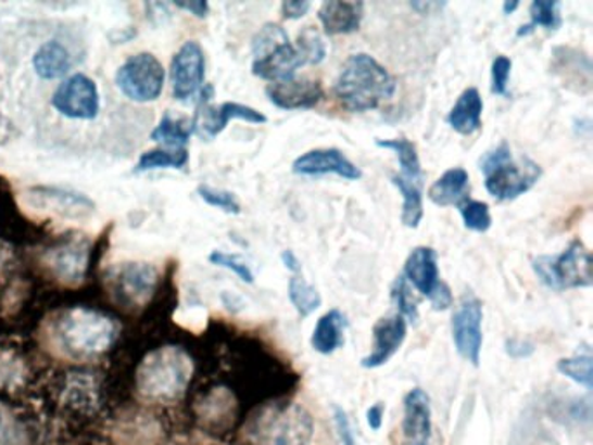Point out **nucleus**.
I'll return each instance as SVG.
<instances>
[{
	"label": "nucleus",
	"mask_w": 593,
	"mask_h": 445,
	"mask_svg": "<svg viewBox=\"0 0 593 445\" xmlns=\"http://www.w3.org/2000/svg\"><path fill=\"white\" fill-rule=\"evenodd\" d=\"M398 91V80L371 54L357 53L346 58L341 65L335 97L352 114H364L392 100Z\"/></svg>",
	"instance_id": "f257e3e1"
},
{
	"label": "nucleus",
	"mask_w": 593,
	"mask_h": 445,
	"mask_svg": "<svg viewBox=\"0 0 593 445\" xmlns=\"http://www.w3.org/2000/svg\"><path fill=\"white\" fill-rule=\"evenodd\" d=\"M485 190L500 202H512L528 193L540 181L543 170L528 157L515 158L506 141L484 153L479 162Z\"/></svg>",
	"instance_id": "f03ea898"
},
{
	"label": "nucleus",
	"mask_w": 593,
	"mask_h": 445,
	"mask_svg": "<svg viewBox=\"0 0 593 445\" xmlns=\"http://www.w3.org/2000/svg\"><path fill=\"white\" fill-rule=\"evenodd\" d=\"M56 336L58 345L72 357H94L114 345L117 326L106 315L75 308L58 320Z\"/></svg>",
	"instance_id": "7ed1b4c3"
},
{
	"label": "nucleus",
	"mask_w": 593,
	"mask_h": 445,
	"mask_svg": "<svg viewBox=\"0 0 593 445\" xmlns=\"http://www.w3.org/2000/svg\"><path fill=\"white\" fill-rule=\"evenodd\" d=\"M192 378V360L175 346L153 352L138 371V389L152 400H175Z\"/></svg>",
	"instance_id": "20e7f679"
},
{
	"label": "nucleus",
	"mask_w": 593,
	"mask_h": 445,
	"mask_svg": "<svg viewBox=\"0 0 593 445\" xmlns=\"http://www.w3.org/2000/svg\"><path fill=\"white\" fill-rule=\"evenodd\" d=\"M253 74L270 84L296 79L298 68L306 65L288 31L277 23L260 28L253 39Z\"/></svg>",
	"instance_id": "39448f33"
},
{
	"label": "nucleus",
	"mask_w": 593,
	"mask_h": 445,
	"mask_svg": "<svg viewBox=\"0 0 593 445\" xmlns=\"http://www.w3.org/2000/svg\"><path fill=\"white\" fill-rule=\"evenodd\" d=\"M314 436V418L300 404L266 407L249 428L253 445H308Z\"/></svg>",
	"instance_id": "423d86ee"
},
{
	"label": "nucleus",
	"mask_w": 593,
	"mask_h": 445,
	"mask_svg": "<svg viewBox=\"0 0 593 445\" xmlns=\"http://www.w3.org/2000/svg\"><path fill=\"white\" fill-rule=\"evenodd\" d=\"M532 270L545 288L563 293L567 289L592 288V254L583 242L572 241L555 256H538Z\"/></svg>",
	"instance_id": "0eeeda50"
},
{
	"label": "nucleus",
	"mask_w": 593,
	"mask_h": 445,
	"mask_svg": "<svg viewBox=\"0 0 593 445\" xmlns=\"http://www.w3.org/2000/svg\"><path fill=\"white\" fill-rule=\"evenodd\" d=\"M166 82V71L150 53L135 54L121 65L115 84L127 100L150 103L157 100Z\"/></svg>",
	"instance_id": "6e6552de"
},
{
	"label": "nucleus",
	"mask_w": 593,
	"mask_h": 445,
	"mask_svg": "<svg viewBox=\"0 0 593 445\" xmlns=\"http://www.w3.org/2000/svg\"><path fill=\"white\" fill-rule=\"evenodd\" d=\"M482 320H484L482 302L476 294H463L453 314L451 331H453L454 346L459 357L476 367H479L482 345H484Z\"/></svg>",
	"instance_id": "1a4fd4ad"
},
{
	"label": "nucleus",
	"mask_w": 593,
	"mask_h": 445,
	"mask_svg": "<svg viewBox=\"0 0 593 445\" xmlns=\"http://www.w3.org/2000/svg\"><path fill=\"white\" fill-rule=\"evenodd\" d=\"M213 86H205L199 92L201 97V106L199 112L193 118V126H195V132L204 136L207 140H213L219 132L225 131V127L228 126L230 120H245L249 124H265L268 118L263 115L262 112H257L253 106L240 105V103H223L219 106H211L210 100L213 98Z\"/></svg>",
	"instance_id": "9d476101"
},
{
	"label": "nucleus",
	"mask_w": 593,
	"mask_h": 445,
	"mask_svg": "<svg viewBox=\"0 0 593 445\" xmlns=\"http://www.w3.org/2000/svg\"><path fill=\"white\" fill-rule=\"evenodd\" d=\"M53 106L63 117L92 120L100 114V92L91 77L75 74L63 80L53 94Z\"/></svg>",
	"instance_id": "9b49d317"
},
{
	"label": "nucleus",
	"mask_w": 593,
	"mask_h": 445,
	"mask_svg": "<svg viewBox=\"0 0 593 445\" xmlns=\"http://www.w3.org/2000/svg\"><path fill=\"white\" fill-rule=\"evenodd\" d=\"M205 56L201 44L195 40H188L171 63V82L173 97L178 101H187L199 94L204 84Z\"/></svg>",
	"instance_id": "f8f14e48"
},
{
	"label": "nucleus",
	"mask_w": 593,
	"mask_h": 445,
	"mask_svg": "<svg viewBox=\"0 0 593 445\" xmlns=\"http://www.w3.org/2000/svg\"><path fill=\"white\" fill-rule=\"evenodd\" d=\"M292 173L298 176L335 175L349 181H358L363 178V170L338 149H315L303 153L292 162Z\"/></svg>",
	"instance_id": "ddd939ff"
},
{
	"label": "nucleus",
	"mask_w": 593,
	"mask_h": 445,
	"mask_svg": "<svg viewBox=\"0 0 593 445\" xmlns=\"http://www.w3.org/2000/svg\"><path fill=\"white\" fill-rule=\"evenodd\" d=\"M407 338V322L401 315L383 317L373 328L371 354L363 358V367L366 369H378L390 363L399 349L404 345Z\"/></svg>",
	"instance_id": "4468645a"
},
{
	"label": "nucleus",
	"mask_w": 593,
	"mask_h": 445,
	"mask_svg": "<svg viewBox=\"0 0 593 445\" xmlns=\"http://www.w3.org/2000/svg\"><path fill=\"white\" fill-rule=\"evenodd\" d=\"M402 433L404 445H432V404L425 390L406 393Z\"/></svg>",
	"instance_id": "2eb2a0df"
},
{
	"label": "nucleus",
	"mask_w": 593,
	"mask_h": 445,
	"mask_svg": "<svg viewBox=\"0 0 593 445\" xmlns=\"http://www.w3.org/2000/svg\"><path fill=\"white\" fill-rule=\"evenodd\" d=\"M266 98L280 110H311L324 100V88L319 80L292 79L268 84Z\"/></svg>",
	"instance_id": "dca6fc26"
},
{
	"label": "nucleus",
	"mask_w": 593,
	"mask_h": 445,
	"mask_svg": "<svg viewBox=\"0 0 593 445\" xmlns=\"http://www.w3.org/2000/svg\"><path fill=\"white\" fill-rule=\"evenodd\" d=\"M404 279L411 288H415L421 296L428 297V302L436 296L437 291L442 288L441 274H439V262L437 251L427 245H419L411 251L404 265Z\"/></svg>",
	"instance_id": "f3484780"
},
{
	"label": "nucleus",
	"mask_w": 593,
	"mask_h": 445,
	"mask_svg": "<svg viewBox=\"0 0 593 445\" xmlns=\"http://www.w3.org/2000/svg\"><path fill=\"white\" fill-rule=\"evenodd\" d=\"M89 244L83 239L63 242L48 254L49 268L65 284H80L88 270Z\"/></svg>",
	"instance_id": "a211bd4d"
},
{
	"label": "nucleus",
	"mask_w": 593,
	"mask_h": 445,
	"mask_svg": "<svg viewBox=\"0 0 593 445\" xmlns=\"http://www.w3.org/2000/svg\"><path fill=\"white\" fill-rule=\"evenodd\" d=\"M31 204L45 207L46 211H54L62 216H84L94 211V202L83 193L71 192L65 188L37 187L30 190Z\"/></svg>",
	"instance_id": "6ab92c4d"
},
{
	"label": "nucleus",
	"mask_w": 593,
	"mask_h": 445,
	"mask_svg": "<svg viewBox=\"0 0 593 445\" xmlns=\"http://www.w3.org/2000/svg\"><path fill=\"white\" fill-rule=\"evenodd\" d=\"M364 2H341L328 0L320 5L319 22L324 34L329 37L355 34L363 25Z\"/></svg>",
	"instance_id": "aec40b11"
},
{
	"label": "nucleus",
	"mask_w": 593,
	"mask_h": 445,
	"mask_svg": "<svg viewBox=\"0 0 593 445\" xmlns=\"http://www.w3.org/2000/svg\"><path fill=\"white\" fill-rule=\"evenodd\" d=\"M554 72L575 91L590 92L592 89V62L589 54L578 49L555 48Z\"/></svg>",
	"instance_id": "412c9836"
},
{
	"label": "nucleus",
	"mask_w": 593,
	"mask_h": 445,
	"mask_svg": "<svg viewBox=\"0 0 593 445\" xmlns=\"http://www.w3.org/2000/svg\"><path fill=\"white\" fill-rule=\"evenodd\" d=\"M482 112H484V101L480 97L479 89H465L451 109L447 124L458 135L471 136L482 127Z\"/></svg>",
	"instance_id": "4be33fe9"
},
{
	"label": "nucleus",
	"mask_w": 593,
	"mask_h": 445,
	"mask_svg": "<svg viewBox=\"0 0 593 445\" xmlns=\"http://www.w3.org/2000/svg\"><path fill=\"white\" fill-rule=\"evenodd\" d=\"M346 328H349V320L345 315L340 310H329L317 320L311 340L312 348L320 355L335 354L337 349L345 345Z\"/></svg>",
	"instance_id": "5701e85b"
},
{
	"label": "nucleus",
	"mask_w": 593,
	"mask_h": 445,
	"mask_svg": "<svg viewBox=\"0 0 593 445\" xmlns=\"http://www.w3.org/2000/svg\"><path fill=\"white\" fill-rule=\"evenodd\" d=\"M468 190H470L468 170L463 167H453L445 170L444 175L428 188V199L439 207H450L465 201Z\"/></svg>",
	"instance_id": "b1692460"
},
{
	"label": "nucleus",
	"mask_w": 593,
	"mask_h": 445,
	"mask_svg": "<svg viewBox=\"0 0 593 445\" xmlns=\"http://www.w3.org/2000/svg\"><path fill=\"white\" fill-rule=\"evenodd\" d=\"M118 289L133 303H144L157 285V270L150 265H127L118 274Z\"/></svg>",
	"instance_id": "393cba45"
},
{
	"label": "nucleus",
	"mask_w": 593,
	"mask_h": 445,
	"mask_svg": "<svg viewBox=\"0 0 593 445\" xmlns=\"http://www.w3.org/2000/svg\"><path fill=\"white\" fill-rule=\"evenodd\" d=\"M72 66L71 53L58 40H49L34 54V71L40 79L56 80L68 74Z\"/></svg>",
	"instance_id": "a878e982"
},
{
	"label": "nucleus",
	"mask_w": 593,
	"mask_h": 445,
	"mask_svg": "<svg viewBox=\"0 0 593 445\" xmlns=\"http://www.w3.org/2000/svg\"><path fill=\"white\" fill-rule=\"evenodd\" d=\"M378 149L392 150L399 161L401 175L399 178L406 179L411 183L424 185V169L419 161L418 150L413 141L406 138H393V140H376Z\"/></svg>",
	"instance_id": "bb28decb"
},
{
	"label": "nucleus",
	"mask_w": 593,
	"mask_h": 445,
	"mask_svg": "<svg viewBox=\"0 0 593 445\" xmlns=\"http://www.w3.org/2000/svg\"><path fill=\"white\" fill-rule=\"evenodd\" d=\"M392 183L402 195V223L407 228H418L424 221V185L411 183L406 179L392 176Z\"/></svg>",
	"instance_id": "cd10ccee"
},
{
	"label": "nucleus",
	"mask_w": 593,
	"mask_h": 445,
	"mask_svg": "<svg viewBox=\"0 0 593 445\" xmlns=\"http://www.w3.org/2000/svg\"><path fill=\"white\" fill-rule=\"evenodd\" d=\"M193 132H195L193 120L176 118L173 115L166 114L161 118L159 126H155V129H153L150 140L164 143L166 147H171V149L181 150L190 141Z\"/></svg>",
	"instance_id": "c85d7f7f"
},
{
	"label": "nucleus",
	"mask_w": 593,
	"mask_h": 445,
	"mask_svg": "<svg viewBox=\"0 0 593 445\" xmlns=\"http://www.w3.org/2000/svg\"><path fill=\"white\" fill-rule=\"evenodd\" d=\"M531 22L517 30V37L531 36L537 28H545L548 31L558 30L563 27V16H560V2L558 0H534L529 8Z\"/></svg>",
	"instance_id": "c756f323"
},
{
	"label": "nucleus",
	"mask_w": 593,
	"mask_h": 445,
	"mask_svg": "<svg viewBox=\"0 0 593 445\" xmlns=\"http://www.w3.org/2000/svg\"><path fill=\"white\" fill-rule=\"evenodd\" d=\"M288 296L289 302L302 317H311L323 305V296L317 288L300 276H292L289 280Z\"/></svg>",
	"instance_id": "7c9ffc66"
},
{
	"label": "nucleus",
	"mask_w": 593,
	"mask_h": 445,
	"mask_svg": "<svg viewBox=\"0 0 593 445\" xmlns=\"http://www.w3.org/2000/svg\"><path fill=\"white\" fill-rule=\"evenodd\" d=\"M188 164L187 149L175 150H152L141 155L136 164V173H149L153 169H184Z\"/></svg>",
	"instance_id": "2f4dec72"
},
{
	"label": "nucleus",
	"mask_w": 593,
	"mask_h": 445,
	"mask_svg": "<svg viewBox=\"0 0 593 445\" xmlns=\"http://www.w3.org/2000/svg\"><path fill=\"white\" fill-rule=\"evenodd\" d=\"M459 214H462L463 225L471 232L485 233L489 228L493 227V218H491V209L489 204L480 201H465L458 204Z\"/></svg>",
	"instance_id": "473e14b6"
},
{
	"label": "nucleus",
	"mask_w": 593,
	"mask_h": 445,
	"mask_svg": "<svg viewBox=\"0 0 593 445\" xmlns=\"http://www.w3.org/2000/svg\"><path fill=\"white\" fill-rule=\"evenodd\" d=\"M557 371L575 381L576 384L592 390V355H575V357L560 358L557 363Z\"/></svg>",
	"instance_id": "72a5a7b5"
},
{
	"label": "nucleus",
	"mask_w": 593,
	"mask_h": 445,
	"mask_svg": "<svg viewBox=\"0 0 593 445\" xmlns=\"http://www.w3.org/2000/svg\"><path fill=\"white\" fill-rule=\"evenodd\" d=\"M296 49L302 53L306 65H319L328 56V48L323 36L314 27H306L298 36Z\"/></svg>",
	"instance_id": "f704fd0d"
},
{
	"label": "nucleus",
	"mask_w": 593,
	"mask_h": 445,
	"mask_svg": "<svg viewBox=\"0 0 593 445\" xmlns=\"http://www.w3.org/2000/svg\"><path fill=\"white\" fill-rule=\"evenodd\" d=\"M392 302L398 306L399 315L406 319V322H418L419 312L418 302H416L415 294H413V288L407 284V280L404 276H399L398 280L392 285Z\"/></svg>",
	"instance_id": "c9c22d12"
},
{
	"label": "nucleus",
	"mask_w": 593,
	"mask_h": 445,
	"mask_svg": "<svg viewBox=\"0 0 593 445\" xmlns=\"http://www.w3.org/2000/svg\"><path fill=\"white\" fill-rule=\"evenodd\" d=\"M197 193L211 207H218V209L225 211L228 214L240 213V204L237 201V196L231 192H227V190H218V188L202 185V187L197 188Z\"/></svg>",
	"instance_id": "e433bc0d"
},
{
	"label": "nucleus",
	"mask_w": 593,
	"mask_h": 445,
	"mask_svg": "<svg viewBox=\"0 0 593 445\" xmlns=\"http://www.w3.org/2000/svg\"><path fill=\"white\" fill-rule=\"evenodd\" d=\"M210 262L216 267L227 268L231 274H236L245 284H253L254 274L249 268L248 263L242 262L236 254L223 253V251H213L210 254Z\"/></svg>",
	"instance_id": "4c0bfd02"
},
{
	"label": "nucleus",
	"mask_w": 593,
	"mask_h": 445,
	"mask_svg": "<svg viewBox=\"0 0 593 445\" xmlns=\"http://www.w3.org/2000/svg\"><path fill=\"white\" fill-rule=\"evenodd\" d=\"M512 75V60L508 56H496L491 65V91L497 97H508V80Z\"/></svg>",
	"instance_id": "58836bf2"
},
{
	"label": "nucleus",
	"mask_w": 593,
	"mask_h": 445,
	"mask_svg": "<svg viewBox=\"0 0 593 445\" xmlns=\"http://www.w3.org/2000/svg\"><path fill=\"white\" fill-rule=\"evenodd\" d=\"M335 424L341 445H358L355 438L354 427L350 423L349 415L341 407H335Z\"/></svg>",
	"instance_id": "ea45409f"
},
{
	"label": "nucleus",
	"mask_w": 593,
	"mask_h": 445,
	"mask_svg": "<svg viewBox=\"0 0 593 445\" xmlns=\"http://www.w3.org/2000/svg\"><path fill=\"white\" fill-rule=\"evenodd\" d=\"M312 2L308 0H286L280 5L283 20H302L311 11Z\"/></svg>",
	"instance_id": "a19ab883"
},
{
	"label": "nucleus",
	"mask_w": 593,
	"mask_h": 445,
	"mask_svg": "<svg viewBox=\"0 0 593 445\" xmlns=\"http://www.w3.org/2000/svg\"><path fill=\"white\" fill-rule=\"evenodd\" d=\"M506 354L510 355L512 358H528L534 354V345L531 341L520 340V338H512V340L506 341Z\"/></svg>",
	"instance_id": "79ce46f5"
},
{
	"label": "nucleus",
	"mask_w": 593,
	"mask_h": 445,
	"mask_svg": "<svg viewBox=\"0 0 593 445\" xmlns=\"http://www.w3.org/2000/svg\"><path fill=\"white\" fill-rule=\"evenodd\" d=\"M367 427L371 428L373 432H380L384 421L383 404H375L369 407L366 412Z\"/></svg>",
	"instance_id": "37998d69"
},
{
	"label": "nucleus",
	"mask_w": 593,
	"mask_h": 445,
	"mask_svg": "<svg viewBox=\"0 0 593 445\" xmlns=\"http://www.w3.org/2000/svg\"><path fill=\"white\" fill-rule=\"evenodd\" d=\"M178 10L190 11L197 18H205L210 14V4L202 0H192V2H175Z\"/></svg>",
	"instance_id": "c03bdc74"
},
{
	"label": "nucleus",
	"mask_w": 593,
	"mask_h": 445,
	"mask_svg": "<svg viewBox=\"0 0 593 445\" xmlns=\"http://www.w3.org/2000/svg\"><path fill=\"white\" fill-rule=\"evenodd\" d=\"M280 259H282L283 267L288 268L294 276H298V274L302 271V262L298 259L296 254L292 253L291 250L283 251V253L280 254Z\"/></svg>",
	"instance_id": "a18cd8bd"
},
{
	"label": "nucleus",
	"mask_w": 593,
	"mask_h": 445,
	"mask_svg": "<svg viewBox=\"0 0 593 445\" xmlns=\"http://www.w3.org/2000/svg\"><path fill=\"white\" fill-rule=\"evenodd\" d=\"M442 5L439 2H413L411 8L418 11L419 14H430L433 10H441Z\"/></svg>",
	"instance_id": "49530a36"
},
{
	"label": "nucleus",
	"mask_w": 593,
	"mask_h": 445,
	"mask_svg": "<svg viewBox=\"0 0 593 445\" xmlns=\"http://www.w3.org/2000/svg\"><path fill=\"white\" fill-rule=\"evenodd\" d=\"M519 0H506L505 4H503V14L510 16L515 11L519 10Z\"/></svg>",
	"instance_id": "de8ad7c7"
}]
</instances>
